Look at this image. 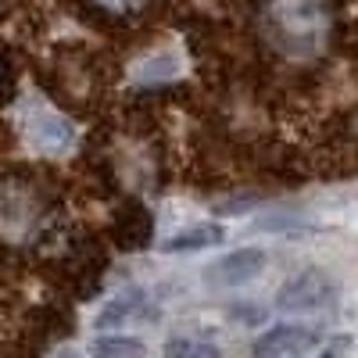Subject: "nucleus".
Returning a JSON list of instances; mask_svg holds the SVG:
<instances>
[{
	"instance_id": "nucleus-6",
	"label": "nucleus",
	"mask_w": 358,
	"mask_h": 358,
	"mask_svg": "<svg viewBox=\"0 0 358 358\" xmlns=\"http://www.w3.org/2000/svg\"><path fill=\"white\" fill-rule=\"evenodd\" d=\"M90 355L94 358H147V348L136 337L118 334V337H97L94 348H90Z\"/></svg>"
},
{
	"instance_id": "nucleus-4",
	"label": "nucleus",
	"mask_w": 358,
	"mask_h": 358,
	"mask_svg": "<svg viewBox=\"0 0 358 358\" xmlns=\"http://www.w3.org/2000/svg\"><path fill=\"white\" fill-rule=\"evenodd\" d=\"M143 294L140 290H129V294H122V297H115L111 305H104L101 308V315L94 319V326L97 330H111V326H122V322H133L140 312H143Z\"/></svg>"
},
{
	"instance_id": "nucleus-7",
	"label": "nucleus",
	"mask_w": 358,
	"mask_h": 358,
	"mask_svg": "<svg viewBox=\"0 0 358 358\" xmlns=\"http://www.w3.org/2000/svg\"><path fill=\"white\" fill-rule=\"evenodd\" d=\"M165 358H222V351L208 341H194V337H172L165 344Z\"/></svg>"
},
{
	"instance_id": "nucleus-3",
	"label": "nucleus",
	"mask_w": 358,
	"mask_h": 358,
	"mask_svg": "<svg viewBox=\"0 0 358 358\" xmlns=\"http://www.w3.org/2000/svg\"><path fill=\"white\" fill-rule=\"evenodd\" d=\"M330 294H334L330 283H326L319 273H301V276H294V280L280 290L276 305H280L283 312H315V308L326 305V297H330Z\"/></svg>"
},
{
	"instance_id": "nucleus-2",
	"label": "nucleus",
	"mask_w": 358,
	"mask_h": 358,
	"mask_svg": "<svg viewBox=\"0 0 358 358\" xmlns=\"http://www.w3.org/2000/svg\"><path fill=\"white\" fill-rule=\"evenodd\" d=\"M312 344H315V334L308 330V326L283 322V326L265 330V334L255 341L251 358H290V355H305Z\"/></svg>"
},
{
	"instance_id": "nucleus-5",
	"label": "nucleus",
	"mask_w": 358,
	"mask_h": 358,
	"mask_svg": "<svg viewBox=\"0 0 358 358\" xmlns=\"http://www.w3.org/2000/svg\"><path fill=\"white\" fill-rule=\"evenodd\" d=\"M222 226H194V229H183V233H176L172 241L165 244V251L169 255H176V251H204V248H215V244H222Z\"/></svg>"
},
{
	"instance_id": "nucleus-1",
	"label": "nucleus",
	"mask_w": 358,
	"mask_h": 358,
	"mask_svg": "<svg viewBox=\"0 0 358 358\" xmlns=\"http://www.w3.org/2000/svg\"><path fill=\"white\" fill-rule=\"evenodd\" d=\"M265 273V251L262 248H236L229 255H222L219 262H212L204 268V280L212 287H248Z\"/></svg>"
}]
</instances>
